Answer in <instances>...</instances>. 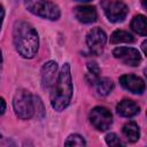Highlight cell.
Listing matches in <instances>:
<instances>
[{
    "label": "cell",
    "instance_id": "obj_18",
    "mask_svg": "<svg viewBox=\"0 0 147 147\" xmlns=\"http://www.w3.org/2000/svg\"><path fill=\"white\" fill-rule=\"evenodd\" d=\"M106 142L107 145L111 147H117V146H124V144L121 141V139L115 134V133H108L106 136Z\"/></svg>",
    "mask_w": 147,
    "mask_h": 147
},
{
    "label": "cell",
    "instance_id": "obj_2",
    "mask_svg": "<svg viewBox=\"0 0 147 147\" xmlns=\"http://www.w3.org/2000/svg\"><path fill=\"white\" fill-rule=\"evenodd\" d=\"M52 87L51 105L56 111H62L69 106L74 92L69 63H64L62 65L60 74Z\"/></svg>",
    "mask_w": 147,
    "mask_h": 147
},
{
    "label": "cell",
    "instance_id": "obj_19",
    "mask_svg": "<svg viewBox=\"0 0 147 147\" xmlns=\"http://www.w3.org/2000/svg\"><path fill=\"white\" fill-rule=\"evenodd\" d=\"M5 110H6V102H5V100L0 96V115H2V114L5 113Z\"/></svg>",
    "mask_w": 147,
    "mask_h": 147
},
{
    "label": "cell",
    "instance_id": "obj_10",
    "mask_svg": "<svg viewBox=\"0 0 147 147\" xmlns=\"http://www.w3.org/2000/svg\"><path fill=\"white\" fill-rule=\"evenodd\" d=\"M57 63L55 61L46 62L41 68V86L44 90L51 88L56 80Z\"/></svg>",
    "mask_w": 147,
    "mask_h": 147
},
{
    "label": "cell",
    "instance_id": "obj_22",
    "mask_svg": "<svg viewBox=\"0 0 147 147\" xmlns=\"http://www.w3.org/2000/svg\"><path fill=\"white\" fill-rule=\"evenodd\" d=\"M75 1H78V2H90L92 0H75Z\"/></svg>",
    "mask_w": 147,
    "mask_h": 147
},
{
    "label": "cell",
    "instance_id": "obj_21",
    "mask_svg": "<svg viewBox=\"0 0 147 147\" xmlns=\"http://www.w3.org/2000/svg\"><path fill=\"white\" fill-rule=\"evenodd\" d=\"M146 44H147V41H144V42H142V45H141V48H142L144 54H146Z\"/></svg>",
    "mask_w": 147,
    "mask_h": 147
},
{
    "label": "cell",
    "instance_id": "obj_9",
    "mask_svg": "<svg viewBox=\"0 0 147 147\" xmlns=\"http://www.w3.org/2000/svg\"><path fill=\"white\" fill-rule=\"evenodd\" d=\"M119 84L123 88L134 94H141L145 91V82L136 75H123L119 78Z\"/></svg>",
    "mask_w": 147,
    "mask_h": 147
},
{
    "label": "cell",
    "instance_id": "obj_20",
    "mask_svg": "<svg viewBox=\"0 0 147 147\" xmlns=\"http://www.w3.org/2000/svg\"><path fill=\"white\" fill-rule=\"evenodd\" d=\"M3 17H5V10H3V7L0 5V29H1V25H2Z\"/></svg>",
    "mask_w": 147,
    "mask_h": 147
},
{
    "label": "cell",
    "instance_id": "obj_7",
    "mask_svg": "<svg viewBox=\"0 0 147 147\" xmlns=\"http://www.w3.org/2000/svg\"><path fill=\"white\" fill-rule=\"evenodd\" d=\"M107 41L106 32L100 28H93L86 34V44L91 53L94 55H100L103 52Z\"/></svg>",
    "mask_w": 147,
    "mask_h": 147
},
{
    "label": "cell",
    "instance_id": "obj_4",
    "mask_svg": "<svg viewBox=\"0 0 147 147\" xmlns=\"http://www.w3.org/2000/svg\"><path fill=\"white\" fill-rule=\"evenodd\" d=\"M24 5L30 13L51 21L57 20L61 15L59 7L49 0H25Z\"/></svg>",
    "mask_w": 147,
    "mask_h": 147
},
{
    "label": "cell",
    "instance_id": "obj_13",
    "mask_svg": "<svg viewBox=\"0 0 147 147\" xmlns=\"http://www.w3.org/2000/svg\"><path fill=\"white\" fill-rule=\"evenodd\" d=\"M93 85L95 87V91L99 95L101 96H106L108 95L111 91H113V87H114V84L111 82V79L109 78H96L94 82H93Z\"/></svg>",
    "mask_w": 147,
    "mask_h": 147
},
{
    "label": "cell",
    "instance_id": "obj_3",
    "mask_svg": "<svg viewBox=\"0 0 147 147\" xmlns=\"http://www.w3.org/2000/svg\"><path fill=\"white\" fill-rule=\"evenodd\" d=\"M13 107L16 116L21 119H30L34 115V100L26 90H18L13 100Z\"/></svg>",
    "mask_w": 147,
    "mask_h": 147
},
{
    "label": "cell",
    "instance_id": "obj_16",
    "mask_svg": "<svg viewBox=\"0 0 147 147\" xmlns=\"http://www.w3.org/2000/svg\"><path fill=\"white\" fill-rule=\"evenodd\" d=\"M134 38L133 36L124 30H116L110 36V42L111 44H121V42H133Z\"/></svg>",
    "mask_w": 147,
    "mask_h": 147
},
{
    "label": "cell",
    "instance_id": "obj_8",
    "mask_svg": "<svg viewBox=\"0 0 147 147\" xmlns=\"http://www.w3.org/2000/svg\"><path fill=\"white\" fill-rule=\"evenodd\" d=\"M113 55L124 64L131 67H137L141 62L139 51L133 47H116L113 51Z\"/></svg>",
    "mask_w": 147,
    "mask_h": 147
},
{
    "label": "cell",
    "instance_id": "obj_11",
    "mask_svg": "<svg viewBox=\"0 0 147 147\" xmlns=\"http://www.w3.org/2000/svg\"><path fill=\"white\" fill-rule=\"evenodd\" d=\"M74 15L79 22L84 24L93 23L98 17L96 10L93 6H77L74 8Z\"/></svg>",
    "mask_w": 147,
    "mask_h": 147
},
{
    "label": "cell",
    "instance_id": "obj_23",
    "mask_svg": "<svg viewBox=\"0 0 147 147\" xmlns=\"http://www.w3.org/2000/svg\"><path fill=\"white\" fill-rule=\"evenodd\" d=\"M1 62H2V55H1V49H0V64H1Z\"/></svg>",
    "mask_w": 147,
    "mask_h": 147
},
{
    "label": "cell",
    "instance_id": "obj_5",
    "mask_svg": "<svg viewBox=\"0 0 147 147\" xmlns=\"http://www.w3.org/2000/svg\"><path fill=\"white\" fill-rule=\"evenodd\" d=\"M101 7L107 18L113 23L123 22L129 13L127 6L119 0H103Z\"/></svg>",
    "mask_w": 147,
    "mask_h": 147
},
{
    "label": "cell",
    "instance_id": "obj_12",
    "mask_svg": "<svg viewBox=\"0 0 147 147\" xmlns=\"http://www.w3.org/2000/svg\"><path fill=\"white\" fill-rule=\"evenodd\" d=\"M116 110H117L118 115L129 118V117H133L137 114H139L140 107L133 100L124 99V100L119 101V103L116 106Z\"/></svg>",
    "mask_w": 147,
    "mask_h": 147
},
{
    "label": "cell",
    "instance_id": "obj_6",
    "mask_svg": "<svg viewBox=\"0 0 147 147\" xmlns=\"http://www.w3.org/2000/svg\"><path fill=\"white\" fill-rule=\"evenodd\" d=\"M90 122L98 131H106L113 124V115L105 107H95L90 113Z\"/></svg>",
    "mask_w": 147,
    "mask_h": 147
},
{
    "label": "cell",
    "instance_id": "obj_14",
    "mask_svg": "<svg viewBox=\"0 0 147 147\" xmlns=\"http://www.w3.org/2000/svg\"><path fill=\"white\" fill-rule=\"evenodd\" d=\"M122 132L123 134L125 136V138L130 141V142H136L138 141L139 137H140V130H139V126L136 122L131 121V122H127L124 124L123 129H122Z\"/></svg>",
    "mask_w": 147,
    "mask_h": 147
},
{
    "label": "cell",
    "instance_id": "obj_1",
    "mask_svg": "<svg viewBox=\"0 0 147 147\" xmlns=\"http://www.w3.org/2000/svg\"><path fill=\"white\" fill-rule=\"evenodd\" d=\"M15 49L25 59H32L39 47V38L34 28L26 22H17L13 30Z\"/></svg>",
    "mask_w": 147,
    "mask_h": 147
},
{
    "label": "cell",
    "instance_id": "obj_17",
    "mask_svg": "<svg viewBox=\"0 0 147 147\" xmlns=\"http://www.w3.org/2000/svg\"><path fill=\"white\" fill-rule=\"evenodd\" d=\"M64 145L65 146H85L86 141L79 134H70L64 141Z\"/></svg>",
    "mask_w": 147,
    "mask_h": 147
},
{
    "label": "cell",
    "instance_id": "obj_15",
    "mask_svg": "<svg viewBox=\"0 0 147 147\" xmlns=\"http://www.w3.org/2000/svg\"><path fill=\"white\" fill-rule=\"evenodd\" d=\"M130 26L136 33H138L140 36H146L147 34V23H146V17L144 15L134 16L131 21Z\"/></svg>",
    "mask_w": 147,
    "mask_h": 147
}]
</instances>
